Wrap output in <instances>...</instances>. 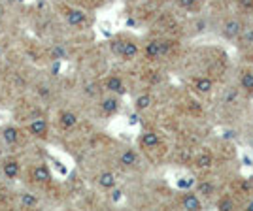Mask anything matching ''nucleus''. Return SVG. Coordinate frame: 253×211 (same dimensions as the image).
Wrapping results in <instances>:
<instances>
[{
    "label": "nucleus",
    "instance_id": "nucleus-22",
    "mask_svg": "<svg viewBox=\"0 0 253 211\" xmlns=\"http://www.w3.org/2000/svg\"><path fill=\"white\" fill-rule=\"evenodd\" d=\"M36 204H38V200H36V196H34V194H31V192H23L21 194V208L23 210H32V208H36Z\"/></svg>",
    "mask_w": 253,
    "mask_h": 211
},
{
    "label": "nucleus",
    "instance_id": "nucleus-30",
    "mask_svg": "<svg viewBox=\"0 0 253 211\" xmlns=\"http://www.w3.org/2000/svg\"><path fill=\"white\" fill-rule=\"evenodd\" d=\"M163 2H172V0H163Z\"/></svg>",
    "mask_w": 253,
    "mask_h": 211
},
{
    "label": "nucleus",
    "instance_id": "nucleus-16",
    "mask_svg": "<svg viewBox=\"0 0 253 211\" xmlns=\"http://www.w3.org/2000/svg\"><path fill=\"white\" fill-rule=\"evenodd\" d=\"M98 185L106 190L114 189V187H116V176H114L112 172H102V174L98 176Z\"/></svg>",
    "mask_w": 253,
    "mask_h": 211
},
{
    "label": "nucleus",
    "instance_id": "nucleus-4",
    "mask_svg": "<svg viewBox=\"0 0 253 211\" xmlns=\"http://www.w3.org/2000/svg\"><path fill=\"white\" fill-rule=\"evenodd\" d=\"M181 206L189 211L202 210V202H201V198H199V194H195V192H185V194L181 196Z\"/></svg>",
    "mask_w": 253,
    "mask_h": 211
},
{
    "label": "nucleus",
    "instance_id": "nucleus-3",
    "mask_svg": "<svg viewBox=\"0 0 253 211\" xmlns=\"http://www.w3.org/2000/svg\"><path fill=\"white\" fill-rule=\"evenodd\" d=\"M104 89L106 91H110L112 95H125V83L121 81V77H117V75H110L108 79L104 81Z\"/></svg>",
    "mask_w": 253,
    "mask_h": 211
},
{
    "label": "nucleus",
    "instance_id": "nucleus-21",
    "mask_svg": "<svg viewBox=\"0 0 253 211\" xmlns=\"http://www.w3.org/2000/svg\"><path fill=\"white\" fill-rule=\"evenodd\" d=\"M151 104H153V98H151L149 95H140L136 100H134V107H136L138 111H144V109H148Z\"/></svg>",
    "mask_w": 253,
    "mask_h": 211
},
{
    "label": "nucleus",
    "instance_id": "nucleus-18",
    "mask_svg": "<svg viewBox=\"0 0 253 211\" xmlns=\"http://www.w3.org/2000/svg\"><path fill=\"white\" fill-rule=\"evenodd\" d=\"M176 4L185 11H199L201 4H204V0H176Z\"/></svg>",
    "mask_w": 253,
    "mask_h": 211
},
{
    "label": "nucleus",
    "instance_id": "nucleus-2",
    "mask_svg": "<svg viewBox=\"0 0 253 211\" xmlns=\"http://www.w3.org/2000/svg\"><path fill=\"white\" fill-rule=\"evenodd\" d=\"M144 55H146L148 61H157V59H161V57H165V51H163V40H151V42L146 43Z\"/></svg>",
    "mask_w": 253,
    "mask_h": 211
},
{
    "label": "nucleus",
    "instance_id": "nucleus-20",
    "mask_svg": "<svg viewBox=\"0 0 253 211\" xmlns=\"http://www.w3.org/2000/svg\"><path fill=\"white\" fill-rule=\"evenodd\" d=\"M2 138H4L6 143H15L19 140V130L15 127H6L2 130Z\"/></svg>",
    "mask_w": 253,
    "mask_h": 211
},
{
    "label": "nucleus",
    "instance_id": "nucleus-28",
    "mask_svg": "<svg viewBox=\"0 0 253 211\" xmlns=\"http://www.w3.org/2000/svg\"><path fill=\"white\" fill-rule=\"evenodd\" d=\"M178 185H179V187H189V185H193V179H187V181H179Z\"/></svg>",
    "mask_w": 253,
    "mask_h": 211
},
{
    "label": "nucleus",
    "instance_id": "nucleus-15",
    "mask_svg": "<svg viewBox=\"0 0 253 211\" xmlns=\"http://www.w3.org/2000/svg\"><path fill=\"white\" fill-rule=\"evenodd\" d=\"M138 162V157L134 151H130V149H126L121 153V157H119V164L123 166V168H132L134 164Z\"/></svg>",
    "mask_w": 253,
    "mask_h": 211
},
{
    "label": "nucleus",
    "instance_id": "nucleus-10",
    "mask_svg": "<svg viewBox=\"0 0 253 211\" xmlns=\"http://www.w3.org/2000/svg\"><path fill=\"white\" fill-rule=\"evenodd\" d=\"M159 143H161V138H159L157 132H153V130H148V132H144L142 138H140V145L144 149H153L157 147Z\"/></svg>",
    "mask_w": 253,
    "mask_h": 211
},
{
    "label": "nucleus",
    "instance_id": "nucleus-9",
    "mask_svg": "<svg viewBox=\"0 0 253 211\" xmlns=\"http://www.w3.org/2000/svg\"><path fill=\"white\" fill-rule=\"evenodd\" d=\"M29 132L34 138H45V134H47V121L45 119H34L29 125Z\"/></svg>",
    "mask_w": 253,
    "mask_h": 211
},
{
    "label": "nucleus",
    "instance_id": "nucleus-7",
    "mask_svg": "<svg viewBox=\"0 0 253 211\" xmlns=\"http://www.w3.org/2000/svg\"><path fill=\"white\" fill-rule=\"evenodd\" d=\"M32 179L36 183H40V185H45V183L51 181V172L45 164H38L36 168L32 170Z\"/></svg>",
    "mask_w": 253,
    "mask_h": 211
},
{
    "label": "nucleus",
    "instance_id": "nucleus-23",
    "mask_svg": "<svg viewBox=\"0 0 253 211\" xmlns=\"http://www.w3.org/2000/svg\"><path fill=\"white\" fill-rule=\"evenodd\" d=\"M211 164H213V158H211L210 153H202V155L195 158V166L197 168H210Z\"/></svg>",
    "mask_w": 253,
    "mask_h": 211
},
{
    "label": "nucleus",
    "instance_id": "nucleus-31",
    "mask_svg": "<svg viewBox=\"0 0 253 211\" xmlns=\"http://www.w3.org/2000/svg\"><path fill=\"white\" fill-rule=\"evenodd\" d=\"M19 2H23V0H19Z\"/></svg>",
    "mask_w": 253,
    "mask_h": 211
},
{
    "label": "nucleus",
    "instance_id": "nucleus-6",
    "mask_svg": "<svg viewBox=\"0 0 253 211\" xmlns=\"http://www.w3.org/2000/svg\"><path fill=\"white\" fill-rule=\"evenodd\" d=\"M191 85H193V89L199 95H208V93H211V89H213V81H211L210 77H195L191 81Z\"/></svg>",
    "mask_w": 253,
    "mask_h": 211
},
{
    "label": "nucleus",
    "instance_id": "nucleus-8",
    "mask_svg": "<svg viewBox=\"0 0 253 211\" xmlns=\"http://www.w3.org/2000/svg\"><path fill=\"white\" fill-rule=\"evenodd\" d=\"M138 45L132 40H123V45H121V53H119V57L121 59H125V61H132L134 57L138 55Z\"/></svg>",
    "mask_w": 253,
    "mask_h": 211
},
{
    "label": "nucleus",
    "instance_id": "nucleus-27",
    "mask_svg": "<svg viewBox=\"0 0 253 211\" xmlns=\"http://www.w3.org/2000/svg\"><path fill=\"white\" fill-rule=\"evenodd\" d=\"M121 194H123V192L116 189L114 192H112V200H114V202H119V200H121Z\"/></svg>",
    "mask_w": 253,
    "mask_h": 211
},
{
    "label": "nucleus",
    "instance_id": "nucleus-13",
    "mask_svg": "<svg viewBox=\"0 0 253 211\" xmlns=\"http://www.w3.org/2000/svg\"><path fill=\"white\" fill-rule=\"evenodd\" d=\"M100 106H102V111H104L106 115H114V113H117V109H119V98L114 95L106 96Z\"/></svg>",
    "mask_w": 253,
    "mask_h": 211
},
{
    "label": "nucleus",
    "instance_id": "nucleus-1",
    "mask_svg": "<svg viewBox=\"0 0 253 211\" xmlns=\"http://www.w3.org/2000/svg\"><path fill=\"white\" fill-rule=\"evenodd\" d=\"M242 21L240 19H227V21L223 23V36L227 38V40H236L238 38V34L242 31Z\"/></svg>",
    "mask_w": 253,
    "mask_h": 211
},
{
    "label": "nucleus",
    "instance_id": "nucleus-24",
    "mask_svg": "<svg viewBox=\"0 0 253 211\" xmlns=\"http://www.w3.org/2000/svg\"><path fill=\"white\" fill-rule=\"evenodd\" d=\"M234 208H236V202L231 196H223L221 200H217V210H234Z\"/></svg>",
    "mask_w": 253,
    "mask_h": 211
},
{
    "label": "nucleus",
    "instance_id": "nucleus-14",
    "mask_svg": "<svg viewBox=\"0 0 253 211\" xmlns=\"http://www.w3.org/2000/svg\"><path fill=\"white\" fill-rule=\"evenodd\" d=\"M2 172H4V176H6L8 179H15V177L19 176V162L13 160V158L6 160L4 166H2Z\"/></svg>",
    "mask_w": 253,
    "mask_h": 211
},
{
    "label": "nucleus",
    "instance_id": "nucleus-11",
    "mask_svg": "<svg viewBox=\"0 0 253 211\" xmlns=\"http://www.w3.org/2000/svg\"><path fill=\"white\" fill-rule=\"evenodd\" d=\"M59 125L64 130H70V128H74L78 125V115L72 113V111H61L59 113Z\"/></svg>",
    "mask_w": 253,
    "mask_h": 211
},
{
    "label": "nucleus",
    "instance_id": "nucleus-17",
    "mask_svg": "<svg viewBox=\"0 0 253 211\" xmlns=\"http://www.w3.org/2000/svg\"><path fill=\"white\" fill-rule=\"evenodd\" d=\"M197 194H202L204 198H211L215 194V187L210 181H201V183H197Z\"/></svg>",
    "mask_w": 253,
    "mask_h": 211
},
{
    "label": "nucleus",
    "instance_id": "nucleus-29",
    "mask_svg": "<svg viewBox=\"0 0 253 211\" xmlns=\"http://www.w3.org/2000/svg\"><path fill=\"white\" fill-rule=\"evenodd\" d=\"M246 210H248V211H253V200L246 204Z\"/></svg>",
    "mask_w": 253,
    "mask_h": 211
},
{
    "label": "nucleus",
    "instance_id": "nucleus-5",
    "mask_svg": "<svg viewBox=\"0 0 253 211\" xmlns=\"http://www.w3.org/2000/svg\"><path fill=\"white\" fill-rule=\"evenodd\" d=\"M66 21H68V25L70 27H84L85 23H87V15H85L82 10H66Z\"/></svg>",
    "mask_w": 253,
    "mask_h": 211
},
{
    "label": "nucleus",
    "instance_id": "nucleus-19",
    "mask_svg": "<svg viewBox=\"0 0 253 211\" xmlns=\"http://www.w3.org/2000/svg\"><path fill=\"white\" fill-rule=\"evenodd\" d=\"M240 87L248 93H253V72L252 70H244L240 74Z\"/></svg>",
    "mask_w": 253,
    "mask_h": 211
},
{
    "label": "nucleus",
    "instance_id": "nucleus-25",
    "mask_svg": "<svg viewBox=\"0 0 253 211\" xmlns=\"http://www.w3.org/2000/svg\"><path fill=\"white\" fill-rule=\"evenodd\" d=\"M121 45H123V40H119V38H117V40H114V42L110 43V49H112L114 55L119 57V53H121Z\"/></svg>",
    "mask_w": 253,
    "mask_h": 211
},
{
    "label": "nucleus",
    "instance_id": "nucleus-26",
    "mask_svg": "<svg viewBox=\"0 0 253 211\" xmlns=\"http://www.w3.org/2000/svg\"><path fill=\"white\" fill-rule=\"evenodd\" d=\"M53 55V59H64V55H66V51H64L63 47H55L51 51Z\"/></svg>",
    "mask_w": 253,
    "mask_h": 211
},
{
    "label": "nucleus",
    "instance_id": "nucleus-12",
    "mask_svg": "<svg viewBox=\"0 0 253 211\" xmlns=\"http://www.w3.org/2000/svg\"><path fill=\"white\" fill-rule=\"evenodd\" d=\"M242 47H252L253 45V25H246L242 27V31L238 34V38H236Z\"/></svg>",
    "mask_w": 253,
    "mask_h": 211
}]
</instances>
